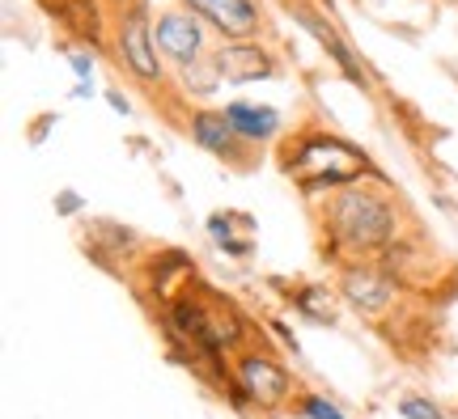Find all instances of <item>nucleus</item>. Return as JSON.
Wrapping results in <instances>:
<instances>
[{
  "label": "nucleus",
  "instance_id": "2",
  "mask_svg": "<svg viewBox=\"0 0 458 419\" xmlns=\"http://www.w3.org/2000/svg\"><path fill=\"white\" fill-rule=\"evenodd\" d=\"M280 170L293 178L306 195H318V191H340L348 182H357V178L369 170V162H365L360 148L344 145L340 136L306 131V136H297V140L284 145Z\"/></svg>",
  "mask_w": 458,
  "mask_h": 419
},
{
  "label": "nucleus",
  "instance_id": "8",
  "mask_svg": "<svg viewBox=\"0 0 458 419\" xmlns=\"http://www.w3.org/2000/svg\"><path fill=\"white\" fill-rule=\"evenodd\" d=\"M344 297L360 314H382L394 301V275H386L382 267H348L344 272Z\"/></svg>",
  "mask_w": 458,
  "mask_h": 419
},
{
  "label": "nucleus",
  "instance_id": "7",
  "mask_svg": "<svg viewBox=\"0 0 458 419\" xmlns=\"http://www.w3.org/2000/svg\"><path fill=\"white\" fill-rule=\"evenodd\" d=\"M238 381H242L246 394H250L255 403H263V406L284 403V398H289V390H293L284 365H276L272 356H242V365H238Z\"/></svg>",
  "mask_w": 458,
  "mask_h": 419
},
{
  "label": "nucleus",
  "instance_id": "12",
  "mask_svg": "<svg viewBox=\"0 0 458 419\" xmlns=\"http://www.w3.org/2000/svg\"><path fill=\"white\" fill-rule=\"evenodd\" d=\"M399 415H408V419H442L437 415V406L420 403V398H403V403H399Z\"/></svg>",
  "mask_w": 458,
  "mask_h": 419
},
{
  "label": "nucleus",
  "instance_id": "1",
  "mask_svg": "<svg viewBox=\"0 0 458 419\" xmlns=\"http://www.w3.org/2000/svg\"><path fill=\"white\" fill-rule=\"evenodd\" d=\"M323 229L335 255H382L399 242V208L382 187L348 182L331 195Z\"/></svg>",
  "mask_w": 458,
  "mask_h": 419
},
{
  "label": "nucleus",
  "instance_id": "13",
  "mask_svg": "<svg viewBox=\"0 0 458 419\" xmlns=\"http://www.w3.org/2000/svg\"><path fill=\"white\" fill-rule=\"evenodd\" d=\"M306 411H310L314 419H344L340 411H335V406H327L323 398H306Z\"/></svg>",
  "mask_w": 458,
  "mask_h": 419
},
{
  "label": "nucleus",
  "instance_id": "11",
  "mask_svg": "<svg viewBox=\"0 0 458 419\" xmlns=\"http://www.w3.org/2000/svg\"><path fill=\"white\" fill-rule=\"evenodd\" d=\"M229 123L238 128V136H242L246 145H267L272 136L280 131V114L267 111V106H250V102H229L225 106Z\"/></svg>",
  "mask_w": 458,
  "mask_h": 419
},
{
  "label": "nucleus",
  "instance_id": "5",
  "mask_svg": "<svg viewBox=\"0 0 458 419\" xmlns=\"http://www.w3.org/2000/svg\"><path fill=\"white\" fill-rule=\"evenodd\" d=\"M216 68V77L229 85H250V81H267L276 77V60L255 43V38H238V43H221L208 55Z\"/></svg>",
  "mask_w": 458,
  "mask_h": 419
},
{
  "label": "nucleus",
  "instance_id": "9",
  "mask_svg": "<svg viewBox=\"0 0 458 419\" xmlns=\"http://www.w3.org/2000/svg\"><path fill=\"white\" fill-rule=\"evenodd\" d=\"M191 140H196L199 148H208V153H216V157H238V148L246 145L242 136H238V128L229 123L225 111H196L191 114Z\"/></svg>",
  "mask_w": 458,
  "mask_h": 419
},
{
  "label": "nucleus",
  "instance_id": "6",
  "mask_svg": "<svg viewBox=\"0 0 458 419\" xmlns=\"http://www.w3.org/2000/svg\"><path fill=\"white\" fill-rule=\"evenodd\" d=\"M191 13H199L208 26H213L225 43H238V38H255L263 26L259 4L255 0H182Z\"/></svg>",
  "mask_w": 458,
  "mask_h": 419
},
{
  "label": "nucleus",
  "instance_id": "4",
  "mask_svg": "<svg viewBox=\"0 0 458 419\" xmlns=\"http://www.w3.org/2000/svg\"><path fill=\"white\" fill-rule=\"evenodd\" d=\"M153 38H157L162 60L174 68L196 64V60H204V51H208L204 17L191 13L187 4H182V9H162V13L153 17Z\"/></svg>",
  "mask_w": 458,
  "mask_h": 419
},
{
  "label": "nucleus",
  "instance_id": "3",
  "mask_svg": "<svg viewBox=\"0 0 458 419\" xmlns=\"http://www.w3.org/2000/svg\"><path fill=\"white\" fill-rule=\"evenodd\" d=\"M114 51H119V64L128 68L145 89H162L165 85V64L157 60V38H153V21L140 9H128L114 26Z\"/></svg>",
  "mask_w": 458,
  "mask_h": 419
},
{
  "label": "nucleus",
  "instance_id": "14",
  "mask_svg": "<svg viewBox=\"0 0 458 419\" xmlns=\"http://www.w3.org/2000/svg\"><path fill=\"white\" fill-rule=\"evenodd\" d=\"M445 4H458V0H445Z\"/></svg>",
  "mask_w": 458,
  "mask_h": 419
},
{
  "label": "nucleus",
  "instance_id": "10",
  "mask_svg": "<svg viewBox=\"0 0 458 419\" xmlns=\"http://www.w3.org/2000/svg\"><path fill=\"white\" fill-rule=\"evenodd\" d=\"M47 17H55L72 38L81 43H102V13H98V0H38Z\"/></svg>",
  "mask_w": 458,
  "mask_h": 419
}]
</instances>
